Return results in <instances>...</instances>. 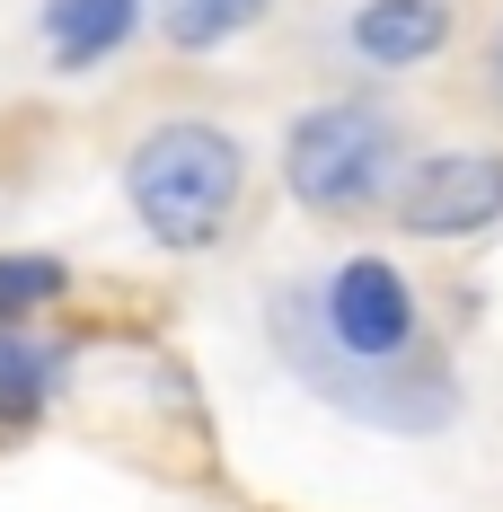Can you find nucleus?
Here are the masks:
<instances>
[{"label": "nucleus", "instance_id": "f257e3e1", "mask_svg": "<svg viewBox=\"0 0 503 512\" xmlns=\"http://www.w3.org/2000/svg\"><path fill=\"white\" fill-rule=\"evenodd\" d=\"M124 204H133V221L159 248H177V256L230 248L248 230V204H256L248 142L230 124H212V115H168V124H151L124 151Z\"/></svg>", "mask_w": 503, "mask_h": 512}, {"label": "nucleus", "instance_id": "f03ea898", "mask_svg": "<svg viewBox=\"0 0 503 512\" xmlns=\"http://www.w3.org/2000/svg\"><path fill=\"white\" fill-rule=\"evenodd\" d=\"M398 177H406V115L380 98H327L292 115V133H283V186L318 221L389 212Z\"/></svg>", "mask_w": 503, "mask_h": 512}, {"label": "nucleus", "instance_id": "7ed1b4c3", "mask_svg": "<svg viewBox=\"0 0 503 512\" xmlns=\"http://www.w3.org/2000/svg\"><path fill=\"white\" fill-rule=\"evenodd\" d=\"M398 230L415 239H477L503 221V151H433V159H406L398 195Z\"/></svg>", "mask_w": 503, "mask_h": 512}, {"label": "nucleus", "instance_id": "20e7f679", "mask_svg": "<svg viewBox=\"0 0 503 512\" xmlns=\"http://www.w3.org/2000/svg\"><path fill=\"white\" fill-rule=\"evenodd\" d=\"M459 18L451 0H353L345 9V62L353 71H415L433 53H451Z\"/></svg>", "mask_w": 503, "mask_h": 512}, {"label": "nucleus", "instance_id": "39448f33", "mask_svg": "<svg viewBox=\"0 0 503 512\" xmlns=\"http://www.w3.org/2000/svg\"><path fill=\"white\" fill-rule=\"evenodd\" d=\"M142 0H45V62L53 71H89L115 45H133Z\"/></svg>", "mask_w": 503, "mask_h": 512}, {"label": "nucleus", "instance_id": "423d86ee", "mask_svg": "<svg viewBox=\"0 0 503 512\" xmlns=\"http://www.w3.org/2000/svg\"><path fill=\"white\" fill-rule=\"evenodd\" d=\"M274 0H159V36L168 53H221L230 36H248Z\"/></svg>", "mask_w": 503, "mask_h": 512}, {"label": "nucleus", "instance_id": "0eeeda50", "mask_svg": "<svg viewBox=\"0 0 503 512\" xmlns=\"http://www.w3.org/2000/svg\"><path fill=\"white\" fill-rule=\"evenodd\" d=\"M53 371H62V362L9 318V327H0V415H36L53 398Z\"/></svg>", "mask_w": 503, "mask_h": 512}, {"label": "nucleus", "instance_id": "6e6552de", "mask_svg": "<svg viewBox=\"0 0 503 512\" xmlns=\"http://www.w3.org/2000/svg\"><path fill=\"white\" fill-rule=\"evenodd\" d=\"M468 106H486L503 124V0H486L468 27Z\"/></svg>", "mask_w": 503, "mask_h": 512}, {"label": "nucleus", "instance_id": "1a4fd4ad", "mask_svg": "<svg viewBox=\"0 0 503 512\" xmlns=\"http://www.w3.org/2000/svg\"><path fill=\"white\" fill-rule=\"evenodd\" d=\"M53 292H62V265L53 256H0V327L27 318V309H45Z\"/></svg>", "mask_w": 503, "mask_h": 512}]
</instances>
